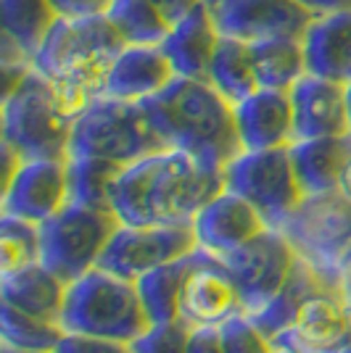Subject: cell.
I'll use <instances>...</instances> for the list:
<instances>
[{
  "label": "cell",
  "instance_id": "obj_45",
  "mask_svg": "<svg viewBox=\"0 0 351 353\" xmlns=\"http://www.w3.org/2000/svg\"><path fill=\"white\" fill-rule=\"evenodd\" d=\"M343 353H351V345H349V348H346V351H343Z\"/></svg>",
  "mask_w": 351,
  "mask_h": 353
},
{
  "label": "cell",
  "instance_id": "obj_3",
  "mask_svg": "<svg viewBox=\"0 0 351 353\" xmlns=\"http://www.w3.org/2000/svg\"><path fill=\"white\" fill-rule=\"evenodd\" d=\"M143 111L164 145L211 169H225L243 153L233 103L206 79L175 77L159 95L143 101Z\"/></svg>",
  "mask_w": 351,
  "mask_h": 353
},
{
  "label": "cell",
  "instance_id": "obj_18",
  "mask_svg": "<svg viewBox=\"0 0 351 353\" xmlns=\"http://www.w3.org/2000/svg\"><path fill=\"white\" fill-rule=\"evenodd\" d=\"M177 77L161 45H127L111 63L101 98L143 103Z\"/></svg>",
  "mask_w": 351,
  "mask_h": 353
},
{
  "label": "cell",
  "instance_id": "obj_35",
  "mask_svg": "<svg viewBox=\"0 0 351 353\" xmlns=\"http://www.w3.org/2000/svg\"><path fill=\"white\" fill-rule=\"evenodd\" d=\"M53 353H135L130 343H119V340L106 338H90V335H72L66 332L59 340Z\"/></svg>",
  "mask_w": 351,
  "mask_h": 353
},
{
  "label": "cell",
  "instance_id": "obj_28",
  "mask_svg": "<svg viewBox=\"0 0 351 353\" xmlns=\"http://www.w3.org/2000/svg\"><path fill=\"white\" fill-rule=\"evenodd\" d=\"M254 69L259 88L291 90L301 77H307V53L301 40H269L251 45Z\"/></svg>",
  "mask_w": 351,
  "mask_h": 353
},
{
  "label": "cell",
  "instance_id": "obj_14",
  "mask_svg": "<svg viewBox=\"0 0 351 353\" xmlns=\"http://www.w3.org/2000/svg\"><path fill=\"white\" fill-rule=\"evenodd\" d=\"M69 203V169L59 159L21 161L8 185H3L0 214L43 224Z\"/></svg>",
  "mask_w": 351,
  "mask_h": 353
},
{
  "label": "cell",
  "instance_id": "obj_38",
  "mask_svg": "<svg viewBox=\"0 0 351 353\" xmlns=\"http://www.w3.org/2000/svg\"><path fill=\"white\" fill-rule=\"evenodd\" d=\"M151 6H156L161 14L167 16L169 24L182 21L188 14H193L198 6H204V0H148Z\"/></svg>",
  "mask_w": 351,
  "mask_h": 353
},
{
  "label": "cell",
  "instance_id": "obj_12",
  "mask_svg": "<svg viewBox=\"0 0 351 353\" xmlns=\"http://www.w3.org/2000/svg\"><path fill=\"white\" fill-rule=\"evenodd\" d=\"M209 8L222 37L249 45L304 40L314 21V14L296 0H220Z\"/></svg>",
  "mask_w": 351,
  "mask_h": 353
},
{
  "label": "cell",
  "instance_id": "obj_30",
  "mask_svg": "<svg viewBox=\"0 0 351 353\" xmlns=\"http://www.w3.org/2000/svg\"><path fill=\"white\" fill-rule=\"evenodd\" d=\"M64 335L66 332H64L61 324L24 314V311L14 309L11 303L0 301V338H3V345H11L19 351L53 353Z\"/></svg>",
  "mask_w": 351,
  "mask_h": 353
},
{
  "label": "cell",
  "instance_id": "obj_9",
  "mask_svg": "<svg viewBox=\"0 0 351 353\" xmlns=\"http://www.w3.org/2000/svg\"><path fill=\"white\" fill-rule=\"evenodd\" d=\"M222 172L225 190L249 201L262 214L269 230H280L304 201V190L296 179L288 148L243 150Z\"/></svg>",
  "mask_w": 351,
  "mask_h": 353
},
{
  "label": "cell",
  "instance_id": "obj_29",
  "mask_svg": "<svg viewBox=\"0 0 351 353\" xmlns=\"http://www.w3.org/2000/svg\"><path fill=\"white\" fill-rule=\"evenodd\" d=\"M106 16L127 45H161L172 30L167 16L148 0H111Z\"/></svg>",
  "mask_w": 351,
  "mask_h": 353
},
{
  "label": "cell",
  "instance_id": "obj_19",
  "mask_svg": "<svg viewBox=\"0 0 351 353\" xmlns=\"http://www.w3.org/2000/svg\"><path fill=\"white\" fill-rule=\"evenodd\" d=\"M243 150L288 148L293 143V105L288 90L259 88L233 105Z\"/></svg>",
  "mask_w": 351,
  "mask_h": 353
},
{
  "label": "cell",
  "instance_id": "obj_41",
  "mask_svg": "<svg viewBox=\"0 0 351 353\" xmlns=\"http://www.w3.org/2000/svg\"><path fill=\"white\" fill-rule=\"evenodd\" d=\"M338 192H343L346 198L351 201V161L346 163V169H343V174H341V182H338Z\"/></svg>",
  "mask_w": 351,
  "mask_h": 353
},
{
  "label": "cell",
  "instance_id": "obj_4",
  "mask_svg": "<svg viewBox=\"0 0 351 353\" xmlns=\"http://www.w3.org/2000/svg\"><path fill=\"white\" fill-rule=\"evenodd\" d=\"M61 327L72 335L135 343L153 327L140 301L137 285L101 266L66 285Z\"/></svg>",
  "mask_w": 351,
  "mask_h": 353
},
{
  "label": "cell",
  "instance_id": "obj_21",
  "mask_svg": "<svg viewBox=\"0 0 351 353\" xmlns=\"http://www.w3.org/2000/svg\"><path fill=\"white\" fill-rule=\"evenodd\" d=\"M301 43L309 74L341 85L351 82V8L314 16Z\"/></svg>",
  "mask_w": 351,
  "mask_h": 353
},
{
  "label": "cell",
  "instance_id": "obj_32",
  "mask_svg": "<svg viewBox=\"0 0 351 353\" xmlns=\"http://www.w3.org/2000/svg\"><path fill=\"white\" fill-rule=\"evenodd\" d=\"M69 201L95 208H111V188L124 166L101 159H66Z\"/></svg>",
  "mask_w": 351,
  "mask_h": 353
},
{
  "label": "cell",
  "instance_id": "obj_10",
  "mask_svg": "<svg viewBox=\"0 0 351 353\" xmlns=\"http://www.w3.org/2000/svg\"><path fill=\"white\" fill-rule=\"evenodd\" d=\"M217 259L230 272L243 301V311L251 316L280 293L296 264V250L280 230H264L246 245Z\"/></svg>",
  "mask_w": 351,
  "mask_h": 353
},
{
  "label": "cell",
  "instance_id": "obj_17",
  "mask_svg": "<svg viewBox=\"0 0 351 353\" xmlns=\"http://www.w3.org/2000/svg\"><path fill=\"white\" fill-rule=\"evenodd\" d=\"M288 95L293 105V143L349 134L346 90L341 82L307 74L288 90Z\"/></svg>",
  "mask_w": 351,
  "mask_h": 353
},
{
  "label": "cell",
  "instance_id": "obj_7",
  "mask_svg": "<svg viewBox=\"0 0 351 353\" xmlns=\"http://www.w3.org/2000/svg\"><path fill=\"white\" fill-rule=\"evenodd\" d=\"M119 224L122 221L111 208H95L69 201L56 216L40 224L43 264L69 285L98 266Z\"/></svg>",
  "mask_w": 351,
  "mask_h": 353
},
{
  "label": "cell",
  "instance_id": "obj_40",
  "mask_svg": "<svg viewBox=\"0 0 351 353\" xmlns=\"http://www.w3.org/2000/svg\"><path fill=\"white\" fill-rule=\"evenodd\" d=\"M336 280H338V290L343 295V301H351V245L343 250V256L338 259Z\"/></svg>",
  "mask_w": 351,
  "mask_h": 353
},
{
  "label": "cell",
  "instance_id": "obj_20",
  "mask_svg": "<svg viewBox=\"0 0 351 353\" xmlns=\"http://www.w3.org/2000/svg\"><path fill=\"white\" fill-rule=\"evenodd\" d=\"M220 40L222 34L211 19V8L204 3L182 21L172 24L169 34L161 43V50L172 61L177 77L209 79V66L214 61Z\"/></svg>",
  "mask_w": 351,
  "mask_h": 353
},
{
  "label": "cell",
  "instance_id": "obj_26",
  "mask_svg": "<svg viewBox=\"0 0 351 353\" xmlns=\"http://www.w3.org/2000/svg\"><path fill=\"white\" fill-rule=\"evenodd\" d=\"M211 88L220 95H225L230 103H240L251 92L259 90L256 69H254V53L249 43H240L233 37H222L220 48L214 53V61L209 66V79Z\"/></svg>",
  "mask_w": 351,
  "mask_h": 353
},
{
  "label": "cell",
  "instance_id": "obj_44",
  "mask_svg": "<svg viewBox=\"0 0 351 353\" xmlns=\"http://www.w3.org/2000/svg\"><path fill=\"white\" fill-rule=\"evenodd\" d=\"M206 6H214V3H220V0H204Z\"/></svg>",
  "mask_w": 351,
  "mask_h": 353
},
{
  "label": "cell",
  "instance_id": "obj_31",
  "mask_svg": "<svg viewBox=\"0 0 351 353\" xmlns=\"http://www.w3.org/2000/svg\"><path fill=\"white\" fill-rule=\"evenodd\" d=\"M43 264L40 224L0 214V277Z\"/></svg>",
  "mask_w": 351,
  "mask_h": 353
},
{
  "label": "cell",
  "instance_id": "obj_13",
  "mask_svg": "<svg viewBox=\"0 0 351 353\" xmlns=\"http://www.w3.org/2000/svg\"><path fill=\"white\" fill-rule=\"evenodd\" d=\"M275 351L343 353L351 345V311L341 290L325 288L309 295L293 322L272 338Z\"/></svg>",
  "mask_w": 351,
  "mask_h": 353
},
{
  "label": "cell",
  "instance_id": "obj_1",
  "mask_svg": "<svg viewBox=\"0 0 351 353\" xmlns=\"http://www.w3.org/2000/svg\"><path fill=\"white\" fill-rule=\"evenodd\" d=\"M225 190V172L182 150H159L127 163L111 188V211L127 227L191 224Z\"/></svg>",
  "mask_w": 351,
  "mask_h": 353
},
{
  "label": "cell",
  "instance_id": "obj_8",
  "mask_svg": "<svg viewBox=\"0 0 351 353\" xmlns=\"http://www.w3.org/2000/svg\"><path fill=\"white\" fill-rule=\"evenodd\" d=\"M280 232L320 277L336 285L338 259L351 245V201L343 192L304 195Z\"/></svg>",
  "mask_w": 351,
  "mask_h": 353
},
{
  "label": "cell",
  "instance_id": "obj_23",
  "mask_svg": "<svg viewBox=\"0 0 351 353\" xmlns=\"http://www.w3.org/2000/svg\"><path fill=\"white\" fill-rule=\"evenodd\" d=\"M66 298V282L56 277L45 264H35L16 274L0 277V301L14 309L61 324Z\"/></svg>",
  "mask_w": 351,
  "mask_h": 353
},
{
  "label": "cell",
  "instance_id": "obj_43",
  "mask_svg": "<svg viewBox=\"0 0 351 353\" xmlns=\"http://www.w3.org/2000/svg\"><path fill=\"white\" fill-rule=\"evenodd\" d=\"M0 353H43V351H19V348H11V345H0Z\"/></svg>",
  "mask_w": 351,
  "mask_h": 353
},
{
  "label": "cell",
  "instance_id": "obj_25",
  "mask_svg": "<svg viewBox=\"0 0 351 353\" xmlns=\"http://www.w3.org/2000/svg\"><path fill=\"white\" fill-rule=\"evenodd\" d=\"M325 288H336V285H330V282L325 280V277H320L301 256H296V264H293L285 285L280 288V293L275 295L259 314H251V319L256 322V327L262 330L267 338L272 340L280 330H285V327L293 322L296 311L301 309V303L307 301L309 295L320 293Z\"/></svg>",
  "mask_w": 351,
  "mask_h": 353
},
{
  "label": "cell",
  "instance_id": "obj_39",
  "mask_svg": "<svg viewBox=\"0 0 351 353\" xmlns=\"http://www.w3.org/2000/svg\"><path fill=\"white\" fill-rule=\"evenodd\" d=\"M296 3H301L314 16L336 14V11H349L351 8V0H296Z\"/></svg>",
  "mask_w": 351,
  "mask_h": 353
},
{
  "label": "cell",
  "instance_id": "obj_16",
  "mask_svg": "<svg viewBox=\"0 0 351 353\" xmlns=\"http://www.w3.org/2000/svg\"><path fill=\"white\" fill-rule=\"evenodd\" d=\"M191 224L198 248L211 256H225L269 230L262 214L230 190H222L217 198H211Z\"/></svg>",
  "mask_w": 351,
  "mask_h": 353
},
{
  "label": "cell",
  "instance_id": "obj_27",
  "mask_svg": "<svg viewBox=\"0 0 351 353\" xmlns=\"http://www.w3.org/2000/svg\"><path fill=\"white\" fill-rule=\"evenodd\" d=\"M0 6H3V37L14 40L24 53H30V59L61 19L53 0H0Z\"/></svg>",
  "mask_w": 351,
  "mask_h": 353
},
{
  "label": "cell",
  "instance_id": "obj_34",
  "mask_svg": "<svg viewBox=\"0 0 351 353\" xmlns=\"http://www.w3.org/2000/svg\"><path fill=\"white\" fill-rule=\"evenodd\" d=\"M185 332H188V327L182 322L151 327L143 338L132 343V351L135 353H182Z\"/></svg>",
  "mask_w": 351,
  "mask_h": 353
},
{
  "label": "cell",
  "instance_id": "obj_22",
  "mask_svg": "<svg viewBox=\"0 0 351 353\" xmlns=\"http://www.w3.org/2000/svg\"><path fill=\"white\" fill-rule=\"evenodd\" d=\"M293 172L304 195L338 190L341 174L351 161V132L338 137H314L296 140L288 145Z\"/></svg>",
  "mask_w": 351,
  "mask_h": 353
},
{
  "label": "cell",
  "instance_id": "obj_5",
  "mask_svg": "<svg viewBox=\"0 0 351 353\" xmlns=\"http://www.w3.org/2000/svg\"><path fill=\"white\" fill-rule=\"evenodd\" d=\"M74 119L64 111L50 82L32 69L11 92L3 95V145L24 161L69 159Z\"/></svg>",
  "mask_w": 351,
  "mask_h": 353
},
{
  "label": "cell",
  "instance_id": "obj_24",
  "mask_svg": "<svg viewBox=\"0 0 351 353\" xmlns=\"http://www.w3.org/2000/svg\"><path fill=\"white\" fill-rule=\"evenodd\" d=\"M196 259H198V248L177 261H169V264L148 272L146 277L135 282L153 327L180 322V295H182V285L188 280Z\"/></svg>",
  "mask_w": 351,
  "mask_h": 353
},
{
  "label": "cell",
  "instance_id": "obj_37",
  "mask_svg": "<svg viewBox=\"0 0 351 353\" xmlns=\"http://www.w3.org/2000/svg\"><path fill=\"white\" fill-rule=\"evenodd\" d=\"M53 6L64 19H82V16L106 14L111 0H53Z\"/></svg>",
  "mask_w": 351,
  "mask_h": 353
},
{
  "label": "cell",
  "instance_id": "obj_42",
  "mask_svg": "<svg viewBox=\"0 0 351 353\" xmlns=\"http://www.w3.org/2000/svg\"><path fill=\"white\" fill-rule=\"evenodd\" d=\"M343 90H346V117H349V132H351V82H346Z\"/></svg>",
  "mask_w": 351,
  "mask_h": 353
},
{
  "label": "cell",
  "instance_id": "obj_15",
  "mask_svg": "<svg viewBox=\"0 0 351 353\" xmlns=\"http://www.w3.org/2000/svg\"><path fill=\"white\" fill-rule=\"evenodd\" d=\"M235 314L246 311L230 272L220 264L217 256L198 248V259L180 295V322L185 327H220Z\"/></svg>",
  "mask_w": 351,
  "mask_h": 353
},
{
  "label": "cell",
  "instance_id": "obj_36",
  "mask_svg": "<svg viewBox=\"0 0 351 353\" xmlns=\"http://www.w3.org/2000/svg\"><path fill=\"white\" fill-rule=\"evenodd\" d=\"M182 353H222L220 327H211V324L188 327V332H185V345H182Z\"/></svg>",
  "mask_w": 351,
  "mask_h": 353
},
{
  "label": "cell",
  "instance_id": "obj_46",
  "mask_svg": "<svg viewBox=\"0 0 351 353\" xmlns=\"http://www.w3.org/2000/svg\"><path fill=\"white\" fill-rule=\"evenodd\" d=\"M275 353H285V351H275Z\"/></svg>",
  "mask_w": 351,
  "mask_h": 353
},
{
  "label": "cell",
  "instance_id": "obj_33",
  "mask_svg": "<svg viewBox=\"0 0 351 353\" xmlns=\"http://www.w3.org/2000/svg\"><path fill=\"white\" fill-rule=\"evenodd\" d=\"M222 353H275L272 340L256 327L249 314H235L220 324Z\"/></svg>",
  "mask_w": 351,
  "mask_h": 353
},
{
  "label": "cell",
  "instance_id": "obj_6",
  "mask_svg": "<svg viewBox=\"0 0 351 353\" xmlns=\"http://www.w3.org/2000/svg\"><path fill=\"white\" fill-rule=\"evenodd\" d=\"M159 150H167V145L151 127L143 103L98 98L74 121L69 159H101L127 166Z\"/></svg>",
  "mask_w": 351,
  "mask_h": 353
},
{
  "label": "cell",
  "instance_id": "obj_11",
  "mask_svg": "<svg viewBox=\"0 0 351 353\" xmlns=\"http://www.w3.org/2000/svg\"><path fill=\"white\" fill-rule=\"evenodd\" d=\"M198 248L193 224H156L127 227L119 224L111 243L103 250L98 266L122 280L137 282L148 272L177 261Z\"/></svg>",
  "mask_w": 351,
  "mask_h": 353
},
{
  "label": "cell",
  "instance_id": "obj_2",
  "mask_svg": "<svg viewBox=\"0 0 351 353\" xmlns=\"http://www.w3.org/2000/svg\"><path fill=\"white\" fill-rule=\"evenodd\" d=\"M127 48L106 14L64 19L53 24L32 56V69L50 82L64 111L77 117L103 95L111 63Z\"/></svg>",
  "mask_w": 351,
  "mask_h": 353
}]
</instances>
